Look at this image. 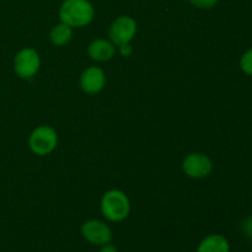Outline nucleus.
I'll list each match as a JSON object with an SVG mask.
<instances>
[{
  "mask_svg": "<svg viewBox=\"0 0 252 252\" xmlns=\"http://www.w3.org/2000/svg\"><path fill=\"white\" fill-rule=\"evenodd\" d=\"M95 16V9L89 0H64L59 7L61 22L70 27H83L90 24Z\"/></svg>",
  "mask_w": 252,
  "mask_h": 252,
  "instance_id": "f257e3e1",
  "label": "nucleus"
},
{
  "mask_svg": "<svg viewBox=\"0 0 252 252\" xmlns=\"http://www.w3.org/2000/svg\"><path fill=\"white\" fill-rule=\"evenodd\" d=\"M101 213L107 220L118 223L129 216L130 203L127 194L120 189H110L101 198Z\"/></svg>",
  "mask_w": 252,
  "mask_h": 252,
  "instance_id": "f03ea898",
  "label": "nucleus"
},
{
  "mask_svg": "<svg viewBox=\"0 0 252 252\" xmlns=\"http://www.w3.org/2000/svg\"><path fill=\"white\" fill-rule=\"evenodd\" d=\"M58 144V134L49 126H39L29 138L30 149L39 157H44L53 152Z\"/></svg>",
  "mask_w": 252,
  "mask_h": 252,
  "instance_id": "7ed1b4c3",
  "label": "nucleus"
},
{
  "mask_svg": "<svg viewBox=\"0 0 252 252\" xmlns=\"http://www.w3.org/2000/svg\"><path fill=\"white\" fill-rule=\"evenodd\" d=\"M41 59L39 54L33 48H22L17 52L14 59V70L16 75L21 79L33 78L39 70Z\"/></svg>",
  "mask_w": 252,
  "mask_h": 252,
  "instance_id": "20e7f679",
  "label": "nucleus"
},
{
  "mask_svg": "<svg viewBox=\"0 0 252 252\" xmlns=\"http://www.w3.org/2000/svg\"><path fill=\"white\" fill-rule=\"evenodd\" d=\"M81 235L91 245L102 246L112 241V230L105 221L90 219L81 226Z\"/></svg>",
  "mask_w": 252,
  "mask_h": 252,
  "instance_id": "39448f33",
  "label": "nucleus"
},
{
  "mask_svg": "<svg viewBox=\"0 0 252 252\" xmlns=\"http://www.w3.org/2000/svg\"><path fill=\"white\" fill-rule=\"evenodd\" d=\"M137 33V22L130 16H120L112 22L108 31L111 42L121 46L123 43H130Z\"/></svg>",
  "mask_w": 252,
  "mask_h": 252,
  "instance_id": "423d86ee",
  "label": "nucleus"
},
{
  "mask_svg": "<svg viewBox=\"0 0 252 252\" xmlns=\"http://www.w3.org/2000/svg\"><path fill=\"white\" fill-rule=\"evenodd\" d=\"M185 174L192 179H204L213 170V162L207 155L201 153H192L185 158L182 162Z\"/></svg>",
  "mask_w": 252,
  "mask_h": 252,
  "instance_id": "0eeeda50",
  "label": "nucleus"
},
{
  "mask_svg": "<svg viewBox=\"0 0 252 252\" xmlns=\"http://www.w3.org/2000/svg\"><path fill=\"white\" fill-rule=\"evenodd\" d=\"M105 73L98 66H90L81 74L80 86L84 93L89 94V95H95V94L100 93L105 86Z\"/></svg>",
  "mask_w": 252,
  "mask_h": 252,
  "instance_id": "6e6552de",
  "label": "nucleus"
},
{
  "mask_svg": "<svg viewBox=\"0 0 252 252\" xmlns=\"http://www.w3.org/2000/svg\"><path fill=\"white\" fill-rule=\"evenodd\" d=\"M115 44L111 41L102 38L93 41L88 48L89 56L91 57V59H94L96 62L110 61L115 56Z\"/></svg>",
  "mask_w": 252,
  "mask_h": 252,
  "instance_id": "1a4fd4ad",
  "label": "nucleus"
},
{
  "mask_svg": "<svg viewBox=\"0 0 252 252\" xmlns=\"http://www.w3.org/2000/svg\"><path fill=\"white\" fill-rule=\"evenodd\" d=\"M196 252H230V243L224 235L211 234L198 244Z\"/></svg>",
  "mask_w": 252,
  "mask_h": 252,
  "instance_id": "9d476101",
  "label": "nucleus"
},
{
  "mask_svg": "<svg viewBox=\"0 0 252 252\" xmlns=\"http://www.w3.org/2000/svg\"><path fill=\"white\" fill-rule=\"evenodd\" d=\"M71 37H73V27L64 24V22L56 25L51 30V33H49V38H51L52 43L57 47H63L68 44L70 42Z\"/></svg>",
  "mask_w": 252,
  "mask_h": 252,
  "instance_id": "9b49d317",
  "label": "nucleus"
},
{
  "mask_svg": "<svg viewBox=\"0 0 252 252\" xmlns=\"http://www.w3.org/2000/svg\"><path fill=\"white\" fill-rule=\"evenodd\" d=\"M240 68L244 74L252 76V48H249L240 58Z\"/></svg>",
  "mask_w": 252,
  "mask_h": 252,
  "instance_id": "f8f14e48",
  "label": "nucleus"
},
{
  "mask_svg": "<svg viewBox=\"0 0 252 252\" xmlns=\"http://www.w3.org/2000/svg\"><path fill=\"white\" fill-rule=\"evenodd\" d=\"M189 1V4H192L193 6L198 7V9H204V10H208L212 9L217 5L218 0H186Z\"/></svg>",
  "mask_w": 252,
  "mask_h": 252,
  "instance_id": "ddd939ff",
  "label": "nucleus"
},
{
  "mask_svg": "<svg viewBox=\"0 0 252 252\" xmlns=\"http://www.w3.org/2000/svg\"><path fill=\"white\" fill-rule=\"evenodd\" d=\"M241 230H243L244 235H245L246 238L251 239L252 240V216L246 217V218L244 219L243 223H241Z\"/></svg>",
  "mask_w": 252,
  "mask_h": 252,
  "instance_id": "4468645a",
  "label": "nucleus"
},
{
  "mask_svg": "<svg viewBox=\"0 0 252 252\" xmlns=\"http://www.w3.org/2000/svg\"><path fill=\"white\" fill-rule=\"evenodd\" d=\"M120 53L123 57H129L133 53V48L130 46V43H123L120 46Z\"/></svg>",
  "mask_w": 252,
  "mask_h": 252,
  "instance_id": "2eb2a0df",
  "label": "nucleus"
},
{
  "mask_svg": "<svg viewBox=\"0 0 252 252\" xmlns=\"http://www.w3.org/2000/svg\"><path fill=\"white\" fill-rule=\"evenodd\" d=\"M97 252H118V250L113 244L108 243V244H105V245L100 246V249H98Z\"/></svg>",
  "mask_w": 252,
  "mask_h": 252,
  "instance_id": "dca6fc26",
  "label": "nucleus"
},
{
  "mask_svg": "<svg viewBox=\"0 0 252 252\" xmlns=\"http://www.w3.org/2000/svg\"><path fill=\"white\" fill-rule=\"evenodd\" d=\"M251 252H252V250H251Z\"/></svg>",
  "mask_w": 252,
  "mask_h": 252,
  "instance_id": "f3484780",
  "label": "nucleus"
}]
</instances>
